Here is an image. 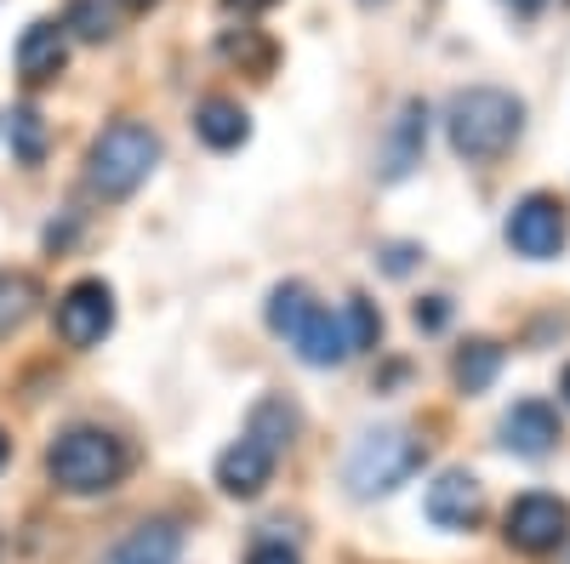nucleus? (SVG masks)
I'll return each instance as SVG.
<instances>
[{
	"instance_id": "13",
	"label": "nucleus",
	"mask_w": 570,
	"mask_h": 564,
	"mask_svg": "<svg viewBox=\"0 0 570 564\" xmlns=\"http://www.w3.org/2000/svg\"><path fill=\"white\" fill-rule=\"evenodd\" d=\"M422 144H428V103H405L400 109V120H394V137H389V155H383V177L389 182H400V177H411V166L422 160Z\"/></svg>"
},
{
	"instance_id": "9",
	"label": "nucleus",
	"mask_w": 570,
	"mask_h": 564,
	"mask_svg": "<svg viewBox=\"0 0 570 564\" xmlns=\"http://www.w3.org/2000/svg\"><path fill=\"white\" fill-rule=\"evenodd\" d=\"M559 439V410L548 399H519L508 416H502V445L513 456H548Z\"/></svg>"
},
{
	"instance_id": "29",
	"label": "nucleus",
	"mask_w": 570,
	"mask_h": 564,
	"mask_svg": "<svg viewBox=\"0 0 570 564\" xmlns=\"http://www.w3.org/2000/svg\"><path fill=\"white\" fill-rule=\"evenodd\" d=\"M120 7H131V12H149V7H155V0H120Z\"/></svg>"
},
{
	"instance_id": "12",
	"label": "nucleus",
	"mask_w": 570,
	"mask_h": 564,
	"mask_svg": "<svg viewBox=\"0 0 570 564\" xmlns=\"http://www.w3.org/2000/svg\"><path fill=\"white\" fill-rule=\"evenodd\" d=\"M274 451H263L257 439H240V445H228L223 456H217V485L228 491V496H240V502H252V496H263V485L274 479Z\"/></svg>"
},
{
	"instance_id": "2",
	"label": "nucleus",
	"mask_w": 570,
	"mask_h": 564,
	"mask_svg": "<svg viewBox=\"0 0 570 564\" xmlns=\"http://www.w3.org/2000/svg\"><path fill=\"white\" fill-rule=\"evenodd\" d=\"M155 160H160V137L142 120H115L86 155V188L104 200H126L149 182Z\"/></svg>"
},
{
	"instance_id": "25",
	"label": "nucleus",
	"mask_w": 570,
	"mask_h": 564,
	"mask_svg": "<svg viewBox=\"0 0 570 564\" xmlns=\"http://www.w3.org/2000/svg\"><path fill=\"white\" fill-rule=\"evenodd\" d=\"M252 564H297V553H292V547H279V542H268V547L252 553Z\"/></svg>"
},
{
	"instance_id": "5",
	"label": "nucleus",
	"mask_w": 570,
	"mask_h": 564,
	"mask_svg": "<svg viewBox=\"0 0 570 564\" xmlns=\"http://www.w3.org/2000/svg\"><path fill=\"white\" fill-rule=\"evenodd\" d=\"M115 332V291L104 279H75L58 297V337L69 348H98Z\"/></svg>"
},
{
	"instance_id": "26",
	"label": "nucleus",
	"mask_w": 570,
	"mask_h": 564,
	"mask_svg": "<svg viewBox=\"0 0 570 564\" xmlns=\"http://www.w3.org/2000/svg\"><path fill=\"white\" fill-rule=\"evenodd\" d=\"M411 257H416L411 246H389V251H383V268H389V274H405V268H411Z\"/></svg>"
},
{
	"instance_id": "8",
	"label": "nucleus",
	"mask_w": 570,
	"mask_h": 564,
	"mask_svg": "<svg viewBox=\"0 0 570 564\" xmlns=\"http://www.w3.org/2000/svg\"><path fill=\"white\" fill-rule=\"evenodd\" d=\"M422 513L440 531H473V525H480V513H485V491H480V479H473V474L451 467V474H440L434 485H428Z\"/></svg>"
},
{
	"instance_id": "28",
	"label": "nucleus",
	"mask_w": 570,
	"mask_h": 564,
	"mask_svg": "<svg viewBox=\"0 0 570 564\" xmlns=\"http://www.w3.org/2000/svg\"><path fill=\"white\" fill-rule=\"evenodd\" d=\"M508 7H513V12H519V18H537V12H542V7H548V0H508Z\"/></svg>"
},
{
	"instance_id": "24",
	"label": "nucleus",
	"mask_w": 570,
	"mask_h": 564,
	"mask_svg": "<svg viewBox=\"0 0 570 564\" xmlns=\"http://www.w3.org/2000/svg\"><path fill=\"white\" fill-rule=\"evenodd\" d=\"M445 319H451V303H445V297H428V303H416V325H422V332H440Z\"/></svg>"
},
{
	"instance_id": "10",
	"label": "nucleus",
	"mask_w": 570,
	"mask_h": 564,
	"mask_svg": "<svg viewBox=\"0 0 570 564\" xmlns=\"http://www.w3.org/2000/svg\"><path fill=\"white\" fill-rule=\"evenodd\" d=\"M292 348H297V359L303 365H314V370H325V365H343L348 359V332H343V314H331V308H308L303 314V325L292 332Z\"/></svg>"
},
{
	"instance_id": "14",
	"label": "nucleus",
	"mask_w": 570,
	"mask_h": 564,
	"mask_svg": "<svg viewBox=\"0 0 570 564\" xmlns=\"http://www.w3.org/2000/svg\"><path fill=\"white\" fill-rule=\"evenodd\" d=\"M195 131H200L206 149L228 155V149H240L246 137H252V120H246V109L234 103V98H206V103L195 109Z\"/></svg>"
},
{
	"instance_id": "19",
	"label": "nucleus",
	"mask_w": 570,
	"mask_h": 564,
	"mask_svg": "<svg viewBox=\"0 0 570 564\" xmlns=\"http://www.w3.org/2000/svg\"><path fill=\"white\" fill-rule=\"evenodd\" d=\"M308 308H314V291L303 286V279H285V286H274V297H268V332L292 337Z\"/></svg>"
},
{
	"instance_id": "22",
	"label": "nucleus",
	"mask_w": 570,
	"mask_h": 564,
	"mask_svg": "<svg viewBox=\"0 0 570 564\" xmlns=\"http://www.w3.org/2000/svg\"><path fill=\"white\" fill-rule=\"evenodd\" d=\"M12 155L23 160V166H40L46 160V120H40V109H12Z\"/></svg>"
},
{
	"instance_id": "4",
	"label": "nucleus",
	"mask_w": 570,
	"mask_h": 564,
	"mask_svg": "<svg viewBox=\"0 0 570 564\" xmlns=\"http://www.w3.org/2000/svg\"><path fill=\"white\" fill-rule=\"evenodd\" d=\"M422 456H428L422 439H411L405 428H376L348 456V485H354V496H389L416 474Z\"/></svg>"
},
{
	"instance_id": "27",
	"label": "nucleus",
	"mask_w": 570,
	"mask_h": 564,
	"mask_svg": "<svg viewBox=\"0 0 570 564\" xmlns=\"http://www.w3.org/2000/svg\"><path fill=\"white\" fill-rule=\"evenodd\" d=\"M228 12H240V18H257V12H268V7H279V0H223Z\"/></svg>"
},
{
	"instance_id": "18",
	"label": "nucleus",
	"mask_w": 570,
	"mask_h": 564,
	"mask_svg": "<svg viewBox=\"0 0 570 564\" xmlns=\"http://www.w3.org/2000/svg\"><path fill=\"white\" fill-rule=\"evenodd\" d=\"M497 370H502V348L497 343H468L456 354V388L462 394H485L497 383Z\"/></svg>"
},
{
	"instance_id": "21",
	"label": "nucleus",
	"mask_w": 570,
	"mask_h": 564,
	"mask_svg": "<svg viewBox=\"0 0 570 564\" xmlns=\"http://www.w3.org/2000/svg\"><path fill=\"white\" fill-rule=\"evenodd\" d=\"M343 332H348V354L376 348V337H383V314H376V303H371V297H348Z\"/></svg>"
},
{
	"instance_id": "3",
	"label": "nucleus",
	"mask_w": 570,
	"mask_h": 564,
	"mask_svg": "<svg viewBox=\"0 0 570 564\" xmlns=\"http://www.w3.org/2000/svg\"><path fill=\"white\" fill-rule=\"evenodd\" d=\"M46 467H52V485H58V491H69V496H98V491H115V485H120L126 451H120V439L104 434V428H69V434H58Z\"/></svg>"
},
{
	"instance_id": "16",
	"label": "nucleus",
	"mask_w": 570,
	"mask_h": 564,
	"mask_svg": "<svg viewBox=\"0 0 570 564\" xmlns=\"http://www.w3.org/2000/svg\"><path fill=\"white\" fill-rule=\"evenodd\" d=\"M246 439H257L263 451H292V439H297V410L285 405L279 394H268V399H257L252 405V422H246Z\"/></svg>"
},
{
	"instance_id": "1",
	"label": "nucleus",
	"mask_w": 570,
	"mask_h": 564,
	"mask_svg": "<svg viewBox=\"0 0 570 564\" xmlns=\"http://www.w3.org/2000/svg\"><path fill=\"white\" fill-rule=\"evenodd\" d=\"M445 131H451V149L462 160L491 166L519 144V131H525V103L502 86H468L445 109Z\"/></svg>"
},
{
	"instance_id": "15",
	"label": "nucleus",
	"mask_w": 570,
	"mask_h": 564,
	"mask_svg": "<svg viewBox=\"0 0 570 564\" xmlns=\"http://www.w3.org/2000/svg\"><path fill=\"white\" fill-rule=\"evenodd\" d=\"M177 547H183V531L171 520H149V525H137L104 564H171Z\"/></svg>"
},
{
	"instance_id": "30",
	"label": "nucleus",
	"mask_w": 570,
	"mask_h": 564,
	"mask_svg": "<svg viewBox=\"0 0 570 564\" xmlns=\"http://www.w3.org/2000/svg\"><path fill=\"white\" fill-rule=\"evenodd\" d=\"M559 388H564V399H570V365H564V383H559Z\"/></svg>"
},
{
	"instance_id": "6",
	"label": "nucleus",
	"mask_w": 570,
	"mask_h": 564,
	"mask_svg": "<svg viewBox=\"0 0 570 564\" xmlns=\"http://www.w3.org/2000/svg\"><path fill=\"white\" fill-rule=\"evenodd\" d=\"M564 206L553 200V195H525L513 206V217H508V246L519 251V257H531V263H548V257H559V246H564Z\"/></svg>"
},
{
	"instance_id": "23",
	"label": "nucleus",
	"mask_w": 570,
	"mask_h": 564,
	"mask_svg": "<svg viewBox=\"0 0 570 564\" xmlns=\"http://www.w3.org/2000/svg\"><path fill=\"white\" fill-rule=\"evenodd\" d=\"M63 29H75L80 40H109L115 34V12L104 7V0H69Z\"/></svg>"
},
{
	"instance_id": "31",
	"label": "nucleus",
	"mask_w": 570,
	"mask_h": 564,
	"mask_svg": "<svg viewBox=\"0 0 570 564\" xmlns=\"http://www.w3.org/2000/svg\"><path fill=\"white\" fill-rule=\"evenodd\" d=\"M0 467H7V434H0Z\"/></svg>"
},
{
	"instance_id": "20",
	"label": "nucleus",
	"mask_w": 570,
	"mask_h": 564,
	"mask_svg": "<svg viewBox=\"0 0 570 564\" xmlns=\"http://www.w3.org/2000/svg\"><path fill=\"white\" fill-rule=\"evenodd\" d=\"M217 52H223L228 63H240V69H252V75H268V69H274V46H268V40H263L257 29H240V34L228 29V34L217 40Z\"/></svg>"
},
{
	"instance_id": "7",
	"label": "nucleus",
	"mask_w": 570,
	"mask_h": 564,
	"mask_svg": "<svg viewBox=\"0 0 570 564\" xmlns=\"http://www.w3.org/2000/svg\"><path fill=\"white\" fill-rule=\"evenodd\" d=\"M564 536H570V507H564L559 496L531 491V496H519V502L508 507V542H513L519 553H548V547H559Z\"/></svg>"
},
{
	"instance_id": "17",
	"label": "nucleus",
	"mask_w": 570,
	"mask_h": 564,
	"mask_svg": "<svg viewBox=\"0 0 570 564\" xmlns=\"http://www.w3.org/2000/svg\"><path fill=\"white\" fill-rule=\"evenodd\" d=\"M40 308V286L29 274H0V343H7L12 332H23L29 314Z\"/></svg>"
},
{
	"instance_id": "11",
	"label": "nucleus",
	"mask_w": 570,
	"mask_h": 564,
	"mask_svg": "<svg viewBox=\"0 0 570 564\" xmlns=\"http://www.w3.org/2000/svg\"><path fill=\"white\" fill-rule=\"evenodd\" d=\"M63 63H69L63 23H52V18H35V23L18 34V75H23L29 86H40V80L63 75Z\"/></svg>"
}]
</instances>
